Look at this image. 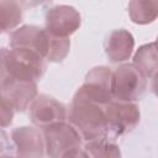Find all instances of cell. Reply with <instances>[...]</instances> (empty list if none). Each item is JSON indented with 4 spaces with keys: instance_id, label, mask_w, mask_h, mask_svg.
I'll return each instance as SVG.
<instances>
[{
    "instance_id": "obj_1",
    "label": "cell",
    "mask_w": 158,
    "mask_h": 158,
    "mask_svg": "<svg viewBox=\"0 0 158 158\" xmlns=\"http://www.w3.org/2000/svg\"><path fill=\"white\" fill-rule=\"evenodd\" d=\"M67 120L85 142L109 137V127L102 106L73 100Z\"/></svg>"
},
{
    "instance_id": "obj_2",
    "label": "cell",
    "mask_w": 158,
    "mask_h": 158,
    "mask_svg": "<svg viewBox=\"0 0 158 158\" xmlns=\"http://www.w3.org/2000/svg\"><path fill=\"white\" fill-rule=\"evenodd\" d=\"M6 67L12 80L37 83L46 70V60L38 53L26 48H9Z\"/></svg>"
},
{
    "instance_id": "obj_3",
    "label": "cell",
    "mask_w": 158,
    "mask_h": 158,
    "mask_svg": "<svg viewBox=\"0 0 158 158\" xmlns=\"http://www.w3.org/2000/svg\"><path fill=\"white\" fill-rule=\"evenodd\" d=\"M111 78L112 70L105 65L95 67L88 72L84 83L77 90L73 100L106 106L112 101L111 94Z\"/></svg>"
},
{
    "instance_id": "obj_4",
    "label": "cell",
    "mask_w": 158,
    "mask_h": 158,
    "mask_svg": "<svg viewBox=\"0 0 158 158\" xmlns=\"http://www.w3.org/2000/svg\"><path fill=\"white\" fill-rule=\"evenodd\" d=\"M146 89L147 80L141 77L132 64L125 63L112 70V100L120 102H136L142 98Z\"/></svg>"
},
{
    "instance_id": "obj_5",
    "label": "cell",
    "mask_w": 158,
    "mask_h": 158,
    "mask_svg": "<svg viewBox=\"0 0 158 158\" xmlns=\"http://www.w3.org/2000/svg\"><path fill=\"white\" fill-rule=\"evenodd\" d=\"M44 152L49 158H62L67 152L81 148L83 139L67 121L43 128Z\"/></svg>"
},
{
    "instance_id": "obj_6",
    "label": "cell",
    "mask_w": 158,
    "mask_h": 158,
    "mask_svg": "<svg viewBox=\"0 0 158 158\" xmlns=\"http://www.w3.org/2000/svg\"><path fill=\"white\" fill-rule=\"evenodd\" d=\"M104 111L109 127V137L112 139L131 132L139 123L141 114L136 102L112 100L104 106Z\"/></svg>"
},
{
    "instance_id": "obj_7",
    "label": "cell",
    "mask_w": 158,
    "mask_h": 158,
    "mask_svg": "<svg viewBox=\"0 0 158 158\" xmlns=\"http://www.w3.org/2000/svg\"><path fill=\"white\" fill-rule=\"evenodd\" d=\"M81 25L79 11L70 5H54L47 11L44 30L56 37L69 38Z\"/></svg>"
},
{
    "instance_id": "obj_8",
    "label": "cell",
    "mask_w": 158,
    "mask_h": 158,
    "mask_svg": "<svg viewBox=\"0 0 158 158\" xmlns=\"http://www.w3.org/2000/svg\"><path fill=\"white\" fill-rule=\"evenodd\" d=\"M30 117L31 121L41 128L54 125L57 122L67 121V109L65 106L52 96L41 94L30 105Z\"/></svg>"
},
{
    "instance_id": "obj_9",
    "label": "cell",
    "mask_w": 158,
    "mask_h": 158,
    "mask_svg": "<svg viewBox=\"0 0 158 158\" xmlns=\"http://www.w3.org/2000/svg\"><path fill=\"white\" fill-rule=\"evenodd\" d=\"M49 35L44 28L35 25H25L10 33V48H26L38 53L46 60Z\"/></svg>"
},
{
    "instance_id": "obj_10",
    "label": "cell",
    "mask_w": 158,
    "mask_h": 158,
    "mask_svg": "<svg viewBox=\"0 0 158 158\" xmlns=\"http://www.w3.org/2000/svg\"><path fill=\"white\" fill-rule=\"evenodd\" d=\"M16 158H43L44 139L38 128L22 126L11 131Z\"/></svg>"
},
{
    "instance_id": "obj_11",
    "label": "cell",
    "mask_w": 158,
    "mask_h": 158,
    "mask_svg": "<svg viewBox=\"0 0 158 158\" xmlns=\"http://www.w3.org/2000/svg\"><path fill=\"white\" fill-rule=\"evenodd\" d=\"M135 47V38L127 30H114L105 41V53L112 63L126 62Z\"/></svg>"
},
{
    "instance_id": "obj_12",
    "label": "cell",
    "mask_w": 158,
    "mask_h": 158,
    "mask_svg": "<svg viewBox=\"0 0 158 158\" xmlns=\"http://www.w3.org/2000/svg\"><path fill=\"white\" fill-rule=\"evenodd\" d=\"M0 93L15 111H25L37 96V83L11 80Z\"/></svg>"
},
{
    "instance_id": "obj_13",
    "label": "cell",
    "mask_w": 158,
    "mask_h": 158,
    "mask_svg": "<svg viewBox=\"0 0 158 158\" xmlns=\"http://www.w3.org/2000/svg\"><path fill=\"white\" fill-rule=\"evenodd\" d=\"M132 65L146 80L154 79L157 73V67H158L156 42H151L141 46L133 56Z\"/></svg>"
},
{
    "instance_id": "obj_14",
    "label": "cell",
    "mask_w": 158,
    "mask_h": 158,
    "mask_svg": "<svg viewBox=\"0 0 158 158\" xmlns=\"http://www.w3.org/2000/svg\"><path fill=\"white\" fill-rule=\"evenodd\" d=\"M84 151L88 153L89 158H121L120 147L116 144L115 139L110 137L86 142Z\"/></svg>"
},
{
    "instance_id": "obj_15",
    "label": "cell",
    "mask_w": 158,
    "mask_h": 158,
    "mask_svg": "<svg viewBox=\"0 0 158 158\" xmlns=\"http://www.w3.org/2000/svg\"><path fill=\"white\" fill-rule=\"evenodd\" d=\"M22 7L16 1H0V33L16 30L22 21Z\"/></svg>"
},
{
    "instance_id": "obj_16",
    "label": "cell",
    "mask_w": 158,
    "mask_h": 158,
    "mask_svg": "<svg viewBox=\"0 0 158 158\" xmlns=\"http://www.w3.org/2000/svg\"><path fill=\"white\" fill-rule=\"evenodd\" d=\"M157 9V1H131L128 4V15L132 22L146 25L156 20Z\"/></svg>"
},
{
    "instance_id": "obj_17",
    "label": "cell",
    "mask_w": 158,
    "mask_h": 158,
    "mask_svg": "<svg viewBox=\"0 0 158 158\" xmlns=\"http://www.w3.org/2000/svg\"><path fill=\"white\" fill-rule=\"evenodd\" d=\"M69 49H70V40L69 38L56 37V36L49 35L46 60L54 62V63L62 62L68 56Z\"/></svg>"
},
{
    "instance_id": "obj_18",
    "label": "cell",
    "mask_w": 158,
    "mask_h": 158,
    "mask_svg": "<svg viewBox=\"0 0 158 158\" xmlns=\"http://www.w3.org/2000/svg\"><path fill=\"white\" fill-rule=\"evenodd\" d=\"M15 110L11 104L5 99V96L0 93V127L5 128L12 123Z\"/></svg>"
},
{
    "instance_id": "obj_19",
    "label": "cell",
    "mask_w": 158,
    "mask_h": 158,
    "mask_svg": "<svg viewBox=\"0 0 158 158\" xmlns=\"http://www.w3.org/2000/svg\"><path fill=\"white\" fill-rule=\"evenodd\" d=\"M6 48H0V90H2L12 79L9 75L7 67H6Z\"/></svg>"
},
{
    "instance_id": "obj_20",
    "label": "cell",
    "mask_w": 158,
    "mask_h": 158,
    "mask_svg": "<svg viewBox=\"0 0 158 158\" xmlns=\"http://www.w3.org/2000/svg\"><path fill=\"white\" fill-rule=\"evenodd\" d=\"M11 148V138L6 133V131L0 127V153L6 152Z\"/></svg>"
},
{
    "instance_id": "obj_21",
    "label": "cell",
    "mask_w": 158,
    "mask_h": 158,
    "mask_svg": "<svg viewBox=\"0 0 158 158\" xmlns=\"http://www.w3.org/2000/svg\"><path fill=\"white\" fill-rule=\"evenodd\" d=\"M62 158H89V156L84 148H75L67 152L64 156H62Z\"/></svg>"
},
{
    "instance_id": "obj_22",
    "label": "cell",
    "mask_w": 158,
    "mask_h": 158,
    "mask_svg": "<svg viewBox=\"0 0 158 158\" xmlns=\"http://www.w3.org/2000/svg\"><path fill=\"white\" fill-rule=\"evenodd\" d=\"M0 158H16V157H11V156H1Z\"/></svg>"
}]
</instances>
